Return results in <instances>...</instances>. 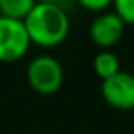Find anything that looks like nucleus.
<instances>
[{"instance_id":"obj_3","label":"nucleus","mask_w":134,"mask_h":134,"mask_svg":"<svg viewBox=\"0 0 134 134\" xmlns=\"http://www.w3.org/2000/svg\"><path fill=\"white\" fill-rule=\"evenodd\" d=\"M31 44L24 20L0 15V61H15L27 53Z\"/></svg>"},{"instance_id":"obj_1","label":"nucleus","mask_w":134,"mask_h":134,"mask_svg":"<svg viewBox=\"0 0 134 134\" xmlns=\"http://www.w3.org/2000/svg\"><path fill=\"white\" fill-rule=\"evenodd\" d=\"M24 26L31 43L44 48L58 46L70 32V17L59 2L43 0L34 2L31 12L24 19Z\"/></svg>"},{"instance_id":"obj_9","label":"nucleus","mask_w":134,"mask_h":134,"mask_svg":"<svg viewBox=\"0 0 134 134\" xmlns=\"http://www.w3.org/2000/svg\"><path fill=\"white\" fill-rule=\"evenodd\" d=\"M80 3H82L85 9L93 10V12H97V14L107 10V7L110 5V2H109V0H82Z\"/></svg>"},{"instance_id":"obj_2","label":"nucleus","mask_w":134,"mask_h":134,"mask_svg":"<svg viewBox=\"0 0 134 134\" xmlns=\"http://www.w3.org/2000/svg\"><path fill=\"white\" fill-rule=\"evenodd\" d=\"M27 82L36 92L44 95L54 93L63 85V66L54 56L51 54H39L31 59L27 65Z\"/></svg>"},{"instance_id":"obj_5","label":"nucleus","mask_w":134,"mask_h":134,"mask_svg":"<svg viewBox=\"0 0 134 134\" xmlns=\"http://www.w3.org/2000/svg\"><path fill=\"white\" fill-rule=\"evenodd\" d=\"M124 32V20L115 10H104L97 14L90 24V37L97 46L110 48L121 39Z\"/></svg>"},{"instance_id":"obj_7","label":"nucleus","mask_w":134,"mask_h":134,"mask_svg":"<svg viewBox=\"0 0 134 134\" xmlns=\"http://www.w3.org/2000/svg\"><path fill=\"white\" fill-rule=\"evenodd\" d=\"M34 0H0V12L3 17L24 20L31 12Z\"/></svg>"},{"instance_id":"obj_4","label":"nucleus","mask_w":134,"mask_h":134,"mask_svg":"<svg viewBox=\"0 0 134 134\" xmlns=\"http://www.w3.org/2000/svg\"><path fill=\"white\" fill-rule=\"evenodd\" d=\"M102 97L109 105L121 110L134 109V73L117 71L115 75L102 80Z\"/></svg>"},{"instance_id":"obj_6","label":"nucleus","mask_w":134,"mask_h":134,"mask_svg":"<svg viewBox=\"0 0 134 134\" xmlns=\"http://www.w3.org/2000/svg\"><path fill=\"white\" fill-rule=\"evenodd\" d=\"M93 68H95V73L98 76H102V80H105L109 76L115 75L117 71H121V61L115 56V53L104 49L93 58Z\"/></svg>"},{"instance_id":"obj_8","label":"nucleus","mask_w":134,"mask_h":134,"mask_svg":"<svg viewBox=\"0 0 134 134\" xmlns=\"http://www.w3.org/2000/svg\"><path fill=\"white\" fill-rule=\"evenodd\" d=\"M114 10L124 22H134V0H115Z\"/></svg>"}]
</instances>
